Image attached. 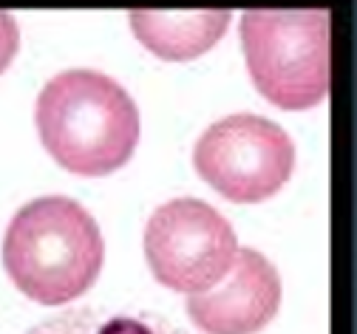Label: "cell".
I'll use <instances>...</instances> for the list:
<instances>
[{
	"instance_id": "obj_5",
	"label": "cell",
	"mask_w": 357,
	"mask_h": 334,
	"mask_svg": "<svg viewBox=\"0 0 357 334\" xmlns=\"http://www.w3.org/2000/svg\"><path fill=\"white\" fill-rule=\"evenodd\" d=\"M238 241L230 221L199 199L165 202L145 227V258L173 292H207L225 278Z\"/></svg>"
},
{
	"instance_id": "obj_2",
	"label": "cell",
	"mask_w": 357,
	"mask_h": 334,
	"mask_svg": "<svg viewBox=\"0 0 357 334\" xmlns=\"http://www.w3.org/2000/svg\"><path fill=\"white\" fill-rule=\"evenodd\" d=\"M105 261L94 215L66 196L34 199L17 210L3 238V266L12 283L43 306L85 295Z\"/></svg>"
},
{
	"instance_id": "obj_6",
	"label": "cell",
	"mask_w": 357,
	"mask_h": 334,
	"mask_svg": "<svg viewBox=\"0 0 357 334\" xmlns=\"http://www.w3.org/2000/svg\"><path fill=\"white\" fill-rule=\"evenodd\" d=\"M281 278L258 250L241 247L213 289L188 295V317L204 334H255L278 314Z\"/></svg>"
},
{
	"instance_id": "obj_3",
	"label": "cell",
	"mask_w": 357,
	"mask_h": 334,
	"mask_svg": "<svg viewBox=\"0 0 357 334\" xmlns=\"http://www.w3.org/2000/svg\"><path fill=\"white\" fill-rule=\"evenodd\" d=\"M326 9H247L241 45L264 100L306 111L329 93L332 43Z\"/></svg>"
},
{
	"instance_id": "obj_4",
	"label": "cell",
	"mask_w": 357,
	"mask_h": 334,
	"mask_svg": "<svg viewBox=\"0 0 357 334\" xmlns=\"http://www.w3.org/2000/svg\"><path fill=\"white\" fill-rule=\"evenodd\" d=\"M193 167L225 199L236 204H258L289 181L295 145L273 119L233 114L213 122L199 136Z\"/></svg>"
},
{
	"instance_id": "obj_9",
	"label": "cell",
	"mask_w": 357,
	"mask_h": 334,
	"mask_svg": "<svg viewBox=\"0 0 357 334\" xmlns=\"http://www.w3.org/2000/svg\"><path fill=\"white\" fill-rule=\"evenodd\" d=\"M20 45V31H17V20L9 12H0V74L9 68V63L17 54Z\"/></svg>"
},
{
	"instance_id": "obj_1",
	"label": "cell",
	"mask_w": 357,
	"mask_h": 334,
	"mask_svg": "<svg viewBox=\"0 0 357 334\" xmlns=\"http://www.w3.org/2000/svg\"><path fill=\"white\" fill-rule=\"evenodd\" d=\"M52 159L77 176H108L128 165L139 142V111L108 74L74 68L52 77L34 108Z\"/></svg>"
},
{
	"instance_id": "obj_7",
	"label": "cell",
	"mask_w": 357,
	"mask_h": 334,
	"mask_svg": "<svg viewBox=\"0 0 357 334\" xmlns=\"http://www.w3.org/2000/svg\"><path fill=\"white\" fill-rule=\"evenodd\" d=\"M227 9H196V12H153L133 9L128 15L137 40L162 60H193L221 40L230 26Z\"/></svg>"
},
{
	"instance_id": "obj_8",
	"label": "cell",
	"mask_w": 357,
	"mask_h": 334,
	"mask_svg": "<svg viewBox=\"0 0 357 334\" xmlns=\"http://www.w3.org/2000/svg\"><path fill=\"white\" fill-rule=\"evenodd\" d=\"M26 334H188V331L153 312L77 306L31 326Z\"/></svg>"
}]
</instances>
